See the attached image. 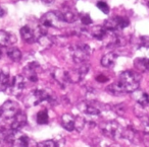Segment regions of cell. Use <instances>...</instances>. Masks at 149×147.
I'll return each instance as SVG.
<instances>
[{"label": "cell", "mask_w": 149, "mask_h": 147, "mask_svg": "<svg viewBox=\"0 0 149 147\" xmlns=\"http://www.w3.org/2000/svg\"><path fill=\"white\" fill-rule=\"evenodd\" d=\"M140 74L131 71V70H127L120 73V80L118 82L125 91V93H129V92H134L138 89L140 85Z\"/></svg>", "instance_id": "cell-1"}, {"label": "cell", "mask_w": 149, "mask_h": 147, "mask_svg": "<svg viewBox=\"0 0 149 147\" xmlns=\"http://www.w3.org/2000/svg\"><path fill=\"white\" fill-rule=\"evenodd\" d=\"M52 100L53 96L49 91L46 89H35L26 98V104L29 106H38L43 102H52Z\"/></svg>", "instance_id": "cell-2"}, {"label": "cell", "mask_w": 149, "mask_h": 147, "mask_svg": "<svg viewBox=\"0 0 149 147\" xmlns=\"http://www.w3.org/2000/svg\"><path fill=\"white\" fill-rule=\"evenodd\" d=\"M101 131L108 138L118 139L123 137L124 128L116 121H109L101 125Z\"/></svg>", "instance_id": "cell-3"}, {"label": "cell", "mask_w": 149, "mask_h": 147, "mask_svg": "<svg viewBox=\"0 0 149 147\" xmlns=\"http://www.w3.org/2000/svg\"><path fill=\"white\" fill-rule=\"evenodd\" d=\"M91 49L86 44H80L72 47V57L76 63L83 64L89 59Z\"/></svg>", "instance_id": "cell-4"}, {"label": "cell", "mask_w": 149, "mask_h": 147, "mask_svg": "<svg viewBox=\"0 0 149 147\" xmlns=\"http://www.w3.org/2000/svg\"><path fill=\"white\" fill-rule=\"evenodd\" d=\"M19 112L21 110L17 102H13V100H7L0 108V119L11 122Z\"/></svg>", "instance_id": "cell-5"}, {"label": "cell", "mask_w": 149, "mask_h": 147, "mask_svg": "<svg viewBox=\"0 0 149 147\" xmlns=\"http://www.w3.org/2000/svg\"><path fill=\"white\" fill-rule=\"evenodd\" d=\"M63 19H62V15L59 11L55 12V11H50L47 12L42 16L41 19V25L44 27H61L63 25Z\"/></svg>", "instance_id": "cell-6"}, {"label": "cell", "mask_w": 149, "mask_h": 147, "mask_svg": "<svg viewBox=\"0 0 149 147\" xmlns=\"http://www.w3.org/2000/svg\"><path fill=\"white\" fill-rule=\"evenodd\" d=\"M130 25V21L127 17L124 16H116L109 19L104 23L103 27H105V30L109 32H116L120 30H124L125 27H127Z\"/></svg>", "instance_id": "cell-7"}, {"label": "cell", "mask_w": 149, "mask_h": 147, "mask_svg": "<svg viewBox=\"0 0 149 147\" xmlns=\"http://www.w3.org/2000/svg\"><path fill=\"white\" fill-rule=\"evenodd\" d=\"M26 87V78L24 75H17L13 78L9 84V91L13 95L19 96Z\"/></svg>", "instance_id": "cell-8"}, {"label": "cell", "mask_w": 149, "mask_h": 147, "mask_svg": "<svg viewBox=\"0 0 149 147\" xmlns=\"http://www.w3.org/2000/svg\"><path fill=\"white\" fill-rule=\"evenodd\" d=\"M26 124H27V116H26L25 113H23L21 111V112L13 118V120L10 122L9 129H11V130H13V131H19V130H21Z\"/></svg>", "instance_id": "cell-9"}, {"label": "cell", "mask_w": 149, "mask_h": 147, "mask_svg": "<svg viewBox=\"0 0 149 147\" xmlns=\"http://www.w3.org/2000/svg\"><path fill=\"white\" fill-rule=\"evenodd\" d=\"M39 68V64L34 62V63H30L25 68L24 72V76L27 77L31 82H37L38 81V75H37V69Z\"/></svg>", "instance_id": "cell-10"}, {"label": "cell", "mask_w": 149, "mask_h": 147, "mask_svg": "<svg viewBox=\"0 0 149 147\" xmlns=\"http://www.w3.org/2000/svg\"><path fill=\"white\" fill-rule=\"evenodd\" d=\"M38 33H36L33 29L29 27V25H25L21 29V36L23 38L24 41L27 43H34L38 40Z\"/></svg>", "instance_id": "cell-11"}, {"label": "cell", "mask_w": 149, "mask_h": 147, "mask_svg": "<svg viewBox=\"0 0 149 147\" xmlns=\"http://www.w3.org/2000/svg\"><path fill=\"white\" fill-rule=\"evenodd\" d=\"M62 15V19H63L64 23H72L74 21H77L79 19V14L77 13V11L74 9L70 8V7H64L63 9L59 11Z\"/></svg>", "instance_id": "cell-12"}, {"label": "cell", "mask_w": 149, "mask_h": 147, "mask_svg": "<svg viewBox=\"0 0 149 147\" xmlns=\"http://www.w3.org/2000/svg\"><path fill=\"white\" fill-rule=\"evenodd\" d=\"M17 42V37L13 34L5 31H0V45L3 47H10Z\"/></svg>", "instance_id": "cell-13"}, {"label": "cell", "mask_w": 149, "mask_h": 147, "mask_svg": "<svg viewBox=\"0 0 149 147\" xmlns=\"http://www.w3.org/2000/svg\"><path fill=\"white\" fill-rule=\"evenodd\" d=\"M61 124L65 130L72 131L76 130V117L70 114H64L61 117Z\"/></svg>", "instance_id": "cell-14"}, {"label": "cell", "mask_w": 149, "mask_h": 147, "mask_svg": "<svg viewBox=\"0 0 149 147\" xmlns=\"http://www.w3.org/2000/svg\"><path fill=\"white\" fill-rule=\"evenodd\" d=\"M13 145H17V147H31L32 141L27 135L19 134V131H15Z\"/></svg>", "instance_id": "cell-15"}, {"label": "cell", "mask_w": 149, "mask_h": 147, "mask_svg": "<svg viewBox=\"0 0 149 147\" xmlns=\"http://www.w3.org/2000/svg\"><path fill=\"white\" fill-rule=\"evenodd\" d=\"M53 76L56 81L61 86H64L65 84L70 83V77H68V71H64L62 69H56L55 72L53 73Z\"/></svg>", "instance_id": "cell-16"}, {"label": "cell", "mask_w": 149, "mask_h": 147, "mask_svg": "<svg viewBox=\"0 0 149 147\" xmlns=\"http://www.w3.org/2000/svg\"><path fill=\"white\" fill-rule=\"evenodd\" d=\"M116 60H118V55L113 52H110L101 58V65L105 68H110L116 64Z\"/></svg>", "instance_id": "cell-17"}, {"label": "cell", "mask_w": 149, "mask_h": 147, "mask_svg": "<svg viewBox=\"0 0 149 147\" xmlns=\"http://www.w3.org/2000/svg\"><path fill=\"white\" fill-rule=\"evenodd\" d=\"M134 93V98L141 106H147L149 104V95L145 91H141V90L137 89L136 91L133 92Z\"/></svg>", "instance_id": "cell-18"}, {"label": "cell", "mask_w": 149, "mask_h": 147, "mask_svg": "<svg viewBox=\"0 0 149 147\" xmlns=\"http://www.w3.org/2000/svg\"><path fill=\"white\" fill-rule=\"evenodd\" d=\"M79 109L83 113H85L86 115H89V116H98V115H100L99 109L92 106V104H88V102H82V104H80Z\"/></svg>", "instance_id": "cell-19"}, {"label": "cell", "mask_w": 149, "mask_h": 147, "mask_svg": "<svg viewBox=\"0 0 149 147\" xmlns=\"http://www.w3.org/2000/svg\"><path fill=\"white\" fill-rule=\"evenodd\" d=\"M134 66L141 72H149L148 58H137L134 61Z\"/></svg>", "instance_id": "cell-20"}, {"label": "cell", "mask_w": 149, "mask_h": 147, "mask_svg": "<svg viewBox=\"0 0 149 147\" xmlns=\"http://www.w3.org/2000/svg\"><path fill=\"white\" fill-rule=\"evenodd\" d=\"M9 76L8 73L3 70H0V91H4L9 87Z\"/></svg>", "instance_id": "cell-21"}, {"label": "cell", "mask_w": 149, "mask_h": 147, "mask_svg": "<svg viewBox=\"0 0 149 147\" xmlns=\"http://www.w3.org/2000/svg\"><path fill=\"white\" fill-rule=\"evenodd\" d=\"M6 55L10 58L11 61L13 62H19L22 59V52L19 51L17 48L10 47L9 49H7Z\"/></svg>", "instance_id": "cell-22"}, {"label": "cell", "mask_w": 149, "mask_h": 147, "mask_svg": "<svg viewBox=\"0 0 149 147\" xmlns=\"http://www.w3.org/2000/svg\"><path fill=\"white\" fill-rule=\"evenodd\" d=\"M106 89H107V91L109 93L113 94V95H123V94H125V91L120 87L118 82H116V83H112L110 85H108Z\"/></svg>", "instance_id": "cell-23"}, {"label": "cell", "mask_w": 149, "mask_h": 147, "mask_svg": "<svg viewBox=\"0 0 149 147\" xmlns=\"http://www.w3.org/2000/svg\"><path fill=\"white\" fill-rule=\"evenodd\" d=\"M49 122V117H48V113L46 110L40 111L37 114V123L40 125H45L48 124Z\"/></svg>", "instance_id": "cell-24"}, {"label": "cell", "mask_w": 149, "mask_h": 147, "mask_svg": "<svg viewBox=\"0 0 149 147\" xmlns=\"http://www.w3.org/2000/svg\"><path fill=\"white\" fill-rule=\"evenodd\" d=\"M37 147H57V143L54 140H45L38 143Z\"/></svg>", "instance_id": "cell-25"}, {"label": "cell", "mask_w": 149, "mask_h": 147, "mask_svg": "<svg viewBox=\"0 0 149 147\" xmlns=\"http://www.w3.org/2000/svg\"><path fill=\"white\" fill-rule=\"evenodd\" d=\"M97 7L102 11V12L105 13V14H108V13H109V7H108V5L106 4L105 2H103V1L97 2Z\"/></svg>", "instance_id": "cell-26"}, {"label": "cell", "mask_w": 149, "mask_h": 147, "mask_svg": "<svg viewBox=\"0 0 149 147\" xmlns=\"http://www.w3.org/2000/svg\"><path fill=\"white\" fill-rule=\"evenodd\" d=\"M81 21L83 25H89L92 23V19L89 14H84L81 16Z\"/></svg>", "instance_id": "cell-27"}, {"label": "cell", "mask_w": 149, "mask_h": 147, "mask_svg": "<svg viewBox=\"0 0 149 147\" xmlns=\"http://www.w3.org/2000/svg\"><path fill=\"white\" fill-rule=\"evenodd\" d=\"M141 40V45L145 48H148L149 49V37H146V36H143V37L140 38Z\"/></svg>", "instance_id": "cell-28"}, {"label": "cell", "mask_w": 149, "mask_h": 147, "mask_svg": "<svg viewBox=\"0 0 149 147\" xmlns=\"http://www.w3.org/2000/svg\"><path fill=\"white\" fill-rule=\"evenodd\" d=\"M140 120H141V122L145 125V126L149 127V117L147 116V115H144V116L140 117Z\"/></svg>", "instance_id": "cell-29"}, {"label": "cell", "mask_w": 149, "mask_h": 147, "mask_svg": "<svg viewBox=\"0 0 149 147\" xmlns=\"http://www.w3.org/2000/svg\"><path fill=\"white\" fill-rule=\"evenodd\" d=\"M114 110H116V112L118 113V114H124V112H125L126 109H125L124 104H118V106H116Z\"/></svg>", "instance_id": "cell-30"}, {"label": "cell", "mask_w": 149, "mask_h": 147, "mask_svg": "<svg viewBox=\"0 0 149 147\" xmlns=\"http://www.w3.org/2000/svg\"><path fill=\"white\" fill-rule=\"evenodd\" d=\"M96 79H97V81H99V82H105V81H107L108 80V78L106 77V76H104L103 74H99V75L96 77Z\"/></svg>", "instance_id": "cell-31"}, {"label": "cell", "mask_w": 149, "mask_h": 147, "mask_svg": "<svg viewBox=\"0 0 149 147\" xmlns=\"http://www.w3.org/2000/svg\"><path fill=\"white\" fill-rule=\"evenodd\" d=\"M143 142L146 145V147H149V133H145L143 137Z\"/></svg>", "instance_id": "cell-32"}, {"label": "cell", "mask_w": 149, "mask_h": 147, "mask_svg": "<svg viewBox=\"0 0 149 147\" xmlns=\"http://www.w3.org/2000/svg\"><path fill=\"white\" fill-rule=\"evenodd\" d=\"M5 15V10L2 8V7L0 6V17H2V16H4Z\"/></svg>", "instance_id": "cell-33"}, {"label": "cell", "mask_w": 149, "mask_h": 147, "mask_svg": "<svg viewBox=\"0 0 149 147\" xmlns=\"http://www.w3.org/2000/svg\"><path fill=\"white\" fill-rule=\"evenodd\" d=\"M44 3H46V4H51V3L54 2V0H42Z\"/></svg>", "instance_id": "cell-34"}, {"label": "cell", "mask_w": 149, "mask_h": 147, "mask_svg": "<svg viewBox=\"0 0 149 147\" xmlns=\"http://www.w3.org/2000/svg\"><path fill=\"white\" fill-rule=\"evenodd\" d=\"M1 55H2V51H1V49H0V58H1Z\"/></svg>", "instance_id": "cell-35"}]
</instances>
